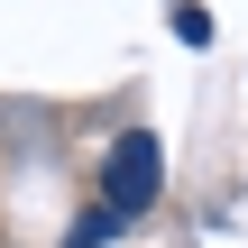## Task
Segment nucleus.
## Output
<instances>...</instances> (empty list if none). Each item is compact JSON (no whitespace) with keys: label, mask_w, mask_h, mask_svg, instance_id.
<instances>
[{"label":"nucleus","mask_w":248,"mask_h":248,"mask_svg":"<svg viewBox=\"0 0 248 248\" xmlns=\"http://www.w3.org/2000/svg\"><path fill=\"white\" fill-rule=\"evenodd\" d=\"M156 193H166V147H156L147 129H129V138L101 156V202H110L120 221H138Z\"/></svg>","instance_id":"1"},{"label":"nucleus","mask_w":248,"mask_h":248,"mask_svg":"<svg viewBox=\"0 0 248 248\" xmlns=\"http://www.w3.org/2000/svg\"><path fill=\"white\" fill-rule=\"evenodd\" d=\"M110 239H120V212H110V202H92V212L64 230V248H110Z\"/></svg>","instance_id":"2"}]
</instances>
